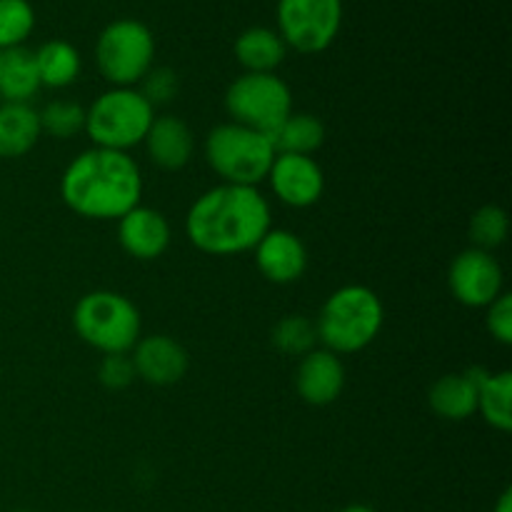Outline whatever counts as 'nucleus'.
<instances>
[{
  "instance_id": "obj_1",
  "label": "nucleus",
  "mask_w": 512,
  "mask_h": 512,
  "mask_svg": "<svg viewBox=\"0 0 512 512\" xmlns=\"http://www.w3.org/2000/svg\"><path fill=\"white\" fill-rule=\"evenodd\" d=\"M273 228V208L253 185L218 183L200 193L185 213V238L210 258L250 253Z\"/></svg>"
},
{
  "instance_id": "obj_2",
  "label": "nucleus",
  "mask_w": 512,
  "mask_h": 512,
  "mask_svg": "<svg viewBox=\"0 0 512 512\" xmlns=\"http://www.w3.org/2000/svg\"><path fill=\"white\" fill-rule=\"evenodd\" d=\"M143 170L130 153L80 150L60 175V200L70 213L95 223H118L143 203Z\"/></svg>"
},
{
  "instance_id": "obj_3",
  "label": "nucleus",
  "mask_w": 512,
  "mask_h": 512,
  "mask_svg": "<svg viewBox=\"0 0 512 512\" xmlns=\"http://www.w3.org/2000/svg\"><path fill=\"white\" fill-rule=\"evenodd\" d=\"M313 323L320 348L343 358L375 343L385 323V305L373 288L350 283L325 298Z\"/></svg>"
},
{
  "instance_id": "obj_4",
  "label": "nucleus",
  "mask_w": 512,
  "mask_h": 512,
  "mask_svg": "<svg viewBox=\"0 0 512 512\" xmlns=\"http://www.w3.org/2000/svg\"><path fill=\"white\" fill-rule=\"evenodd\" d=\"M73 330L88 348L100 355H123L143 335L140 310L118 290H90L73 305Z\"/></svg>"
},
{
  "instance_id": "obj_5",
  "label": "nucleus",
  "mask_w": 512,
  "mask_h": 512,
  "mask_svg": "<svg viewBox=\"0 0 512 512\" xmlns=\"http://www.w3.org/2000/svg\"><path fill=\"white\" fill-rule=\"evenodd\" d=\"M203 158L220 183L260 188L273 165L275 145L268 135L225 120L203 138Z\"/></svg>"
},
{
  "instance_id": "obj_6",
  "label": "nucleus",
  "mask_w": 512,
  "mask_h": 512,
  "mask_svg": "<svg viewBox=\"0 0 512 512\" xmlns=\"http://www.w3.org/2000/svg\"><path fill=\"white\" fill-rule=\"evenodd\" d=\"M155 115L138 88H108L85 108L83 133L93 148L130 153L143 145Z\"/></svg>"
},
{
  "instance_id": "obj_7",
  "label": "nucleus",
  "mask_w": 512,
  "mask_h": 512,
  "mask_svg": "<svg viewBox=\"0 0 512 512\" xmlns=\"http://www.w3.org/2000/svg\"><path fill=\"white\" fill-rule=\"evenodd\" d=\"M95 68L110 88H138L155 68L153 30L135 18H118L95 40Z\"/></svg>"
},
{
  "instance_id": "obj_8",
  "label": "nucleus",
  "mask_w": 512,
  "mask_h": 512,
  "mask_svg": "<svg viewBox=\"0 0 512 512\" xmlns=\"http://www.w3.org/2000/svg\"><path fill=\"white\" fill-rule=\"evenodd\" d=\"M223 105L228 120L273 138L293 113V90L278 73H240L225 90Z\"/></svg>"
},
{
  "instance_id": "obj_9",
  "label": "nucleus",
  "mask_w": 512,
  "mask_h": 512,
  "mask_svg": "<svg viewBox=\"0 0 512 512\" xmlns=\"http://www.w3.org/2000/svg\"><path fill=\"white\" fill-rule=\"evenodd\" d=\"M343 28V0H278L275 30L288 50L315 55L328 50Z\"/></svg>"
},
{
  "instance_id": "obj_10",
  "label": "nucleus",
  "mask_w": 512,
  "mask_h": 512,
  "mask_svg": "<svg viewBox=\"0 0 512 512\" xmlns=\"http://www.w3.org/2000/svg\"><path fill=\"white\" fill-rule=\"evenodd\" d=\"M448 288L455 303L473 310H485L505 293V273L495 253L465 248L448 268Z\"/></svg>"
},
{
  "instance_id": "obj_11",
  "label": "nucleus",
  "mask_w": 512,
  "mask_h": 512,
  "mask_svg": "<svg viewBox=\"0 0 512 512\" xmlns=\"http://www.w3.org/2000/svg\"><path fill=\"white\" fill-rule=\"evenodd\" d=\"M265 183L280 205L293 210L313 208L325 193V173L313 155L275 153Z\"/></svg>"
},
{
  "instance_id": "obj_12",
  "label": "nucleus",
  "mask_w": 512,
  "mask_h": 512,
  "mask_svg": "<svg viewBox=\"0 0 512 512\" xmlns=\"http://www.w3.org/2000/svg\"><path fill=\"white\" fill-rule=\"evenodd\" d=\"M135 378L153 388H170L188 375L190 355L175 338L163 333L140 335L135 348L130 350Z\"/></svg>"
},
{
  "instance_id": "obj_13",
  "label": "nucleus",
  "mask_w": 512,
  "mask_h": 512,
  "mask_svg": "<svg viewBox=\"0 0 512 512\" xmlns=\"http://www.w3.org/2000/svg\"><path fill=\"white\" fill-rule=\"evenodd\" d=\"M250 253L258 273L273 285L298 283L310 263L303 238L288 228H270Z\"/></svg>"
},
{
  "instance_id": "obj_14",
  "label": "nucleus",
  "mask_w": 512,
  "mask_h": 512,
  "mask_svg": "<svg viewBox=\"0 0 512 512\" xmlns=\"http://www.w3.org/2000/svg\"><path fill=\"white\" fill-rule=\"evenodd\" d=\"M115 233H118V245L123 248V253L140 263L163 258L173 243V228H170L168 215L143 203L118 220Z\"/></svg>"
},
{
  "instance_id": "obj_15",
  "label": "nucleus",
  "mask_w": 512,
  "mask_h": 512,
  "mask_svg": "<svg viewBox=\"0 0 512 512\" xmlns=\"http://www.w3.org/2000/svg\"><path fill=\"white\" fill-rule=\"evenodd\" d=\"M293 383L295 393L303 403L313 405V408H325L343 395L345 383H348V370H345L340 355L318 345L298 360Z\"/></svg>"
},
{
  "instance_id": "obj_16",
  "label": "nucleus",
  "mask_w": 512,
  "mask_h": 512,
  "mask_svg": "<svg viewBox=\"0 0 512 512\" xmlns=\"http://www.w3.org/2000/svg\"><path fill=\"white\" fill-rule=\"evenodd\" d=\"M145 155L160 170H183L195 155V133L183 118L173 113L155 115L143 140Z\"/></svg>"
},
{
  "instance_id": "obj_17",
  "label": "nucleus",
  "mask_w": 512,
  "mask_h": 512,
  "mask_svg": "<svg viewBox=\"0 0 512 512\" xmlns=\"http://www.w3.org/2000/svg\"><path fill=\"white\" fill-rule=\"evenodd\" d=\"M428 405L438 418L450 423L478 415V368L440 375L428 390Z\"/></svg>"
},
{
  "instance_id": "obj_18",
  "label": "nucleus",
  "mask_w": 512,
  "mask_h": 512,
  "mask_svg": "<svg viewBox=\"0 0 512 512\" xmlns=\"http://www.w3.org/2000/svg\"><path fill=\"white\" fill-rule=\"evenodd\" d=\"M43 138L40 115L33 103L0 100V160H18L33 153Z\"/></svg>"
},
{
  "instance_id": "obj_19",
  "label": "nucleus",
  "mask_w": 512,
  "mask_h": 512,
  "mask_svg": "<svg viewBox=\"0 0 512 512\" xmlns=\"http://www.w3.org/2000/svg\"><path fill=\"white\" fill-rule=\"evenodd\" d=\"M233 55L243 73H278L288 55V45L275 28L253 25L235 38Z\"/></svg>"
},
{
  "instance_id": "obj_20",
  "label": "nucleus",
  "mask_w": 512,
  "mask_h": 512,
  "mask_svg": "<svg viewBox=\"0 0 512 512\" xmlns=\"http://www.w3.org/2000/svg\"><path fill=\"white\" fill-rule=\"evenodd\" d=\"M43 90L30 48H10L0 53V100L3 103H33Z\"/></svg>"
},
{
  "instance_id": "obj_21",
  "label": "nucleus",
  "mask_w": 512,
  "mask_h": 512,
  "mask_svg": "<svg viewBox=\"0 0 512 512\" xmlns=\"http://www.w3.org/2000/svg\"><path fill=\"white\" fill-rule=\"evenodd\" d=\"M35 65H38L40 85L50 90H65L83 73V58L73 43L63 38L45 40L33 50Z\"/></svg>"
},
{
  "instance_id": "obj_22",
  "label": "nucleus",
  "mask_w": 512,
  "mask_h": 512,
  "mask_svg": "<svg viewBox=\"0 0 512 512\" xmlns=\"http://www.w3.org/2000/svg\"><path fill=\"white\" fill-rule=\"evenodd\" d=\"M478 415L498 433L512 430V373L478 368Z\"/></svg>"
},
{
  "instance_id": "obj_23",
  "label": "nucleus",
  "mask_w": 512,
  "mask_h": 512,
  "mask_svg": "<svg viewBox=\"0 0 512 512\" xmlns=\"http://www.w3.org/2000/svg\"><path fill=\"white\" fill-rule=\"evenodd\" d=\"M275 153L315 155L325 143V125L313 113H290V118L275 130Z\"/></svg>"
},
{
  "instance_id": "obj_24",
  "label": "nucleus",
  "mask_w": 512,
  "mask_h": 512,
  "mask_svg": "<svg viewBox=\"0 0 512 512\" xmlns=\"http://www.w3.org/2000/svg\"><path fill=\"white\" fill-rule=\"evenodd\" d=\"M270 343L285 358L300 360L308 355L310 350L318 348V333H315V323L308 315H285L273 325L270 333Z\"/></svg>"
},
{
  "instance_id": "obj_25",
  "label": "nucleus",
  "mask_w": 512,
  "mask_h": 512,
  "mask_svg": "<svg viewBox=\"0 0 512 512\" xmlns=\"http://www.w3.org/2000/svg\"><path fill=\"white\" fill-rule=\"evenodd\" d=\"M510 233V218L500 205H483L473 213L468 225L470 235V248L488 250V253H495L500 245L508 240Z\"/></svg>"
},
{
  "instance_id": "obj_26",
  "label": "nucleus",
  "mask_w": 512,
  "mask_h": 512,
  "mask_svg": "<svg viewBox=\"0 0 512 512\" xmlns=\"http://www.w3.org/2000/svg\"><path fill=\"white\" fill-rule=\"evenodd\" d=\"M35 30V10L30 0H0V53L23 48Z\"/></svg>"
},
{
  "instance_id": "obj_27",
  "label": "nucleus",
  "mask_w": 512,
  "mask_h": 512,
  "mask_svg": "<svg viewBox=\"0 0 512 512\" xmlns=\"http://www.w3.org/2000/svg\"><path fill=\"white\" fill-rule=\"evenodd\" d=\"M38 115L40 130L53 140H70L85 130V108L73 100H53Z\"/></svg>"
},
{
  "instance_id": "obj_28",
  "label": "nucleus",
  "mask_w": 512,
  "mask_h": 512,
  "mask_svg": "<svg viewBox=\"0 0 512 512\" xmlns=\"http://www.w3.org/2000/svg\"><path fill=\"white\" fill-rule=\"evenodd\" d=\"M138 90L153 108H160L178 95V75L170 68H150V73L140 80Z\"/></svg>"
},
{
  "instance_id": "obj_29",
  "label": "nucleus",
  "mask_w": 512,
  "mask_h": 512,
  "mask_svg": "<svg viewBox=\"0 0 512 512\" xmlns=\"http://www.w3.org/2000/svg\"><path fill=\"white\" fill-rule=\"evenodd\" d=\"M135 368L133 360H130L128 353L123 355H103L98 365V383L103 385L105 390H125L133 385Z\"/></svg>"
},
{
  "instance_id": "obj_30",
  "label": "nucleus",
  "mask_w": 512,
  "mask_h": 512,
  "mask_svg": "<svg viewBox=\"0 0 512 512\" xmlns=\"http://www.w3.org/2000/svg\"><path fill=\"white\" fill-rule=\"evenodd\" d=\"M485 328L500 345H512V295L505 290L485 308Z\"/></svg>"
},
{
  "instance_id": "obj_31",
  "label": "nucleus",
  "mask_w": 512,
  "mask_h": 512,
  "mask_svg": "<svg viewBox=\"0 0 512 512\" xmlns=\"http://www.w3.org/2000/svg\"><path fill=\"white\" fill-rule=\"evenodd\" d=\"M493 512H512V490L505 488L503 493L498 495V500H495L493 505Z\"/></svg>"
},
{
  "instance_id": "obj_32",
  "label": "nucleus",
  "mask_w": 512,
  "mask_h": 512,
  "mask_svg": "<svg viewBox=\"0 0 512 512\" xmlns=\"http://www.w3.org/2000/svg\"><path fill=\"white\" fill-rule=\"evenodd\" d=\"M340 512H378V510H373V508H370V505L355 503V505H348V508H343Z\"/></svg>"
},
{
  "instance_id": "obj_33",
  "label": "nucleus",
  "mask_w": 512,
  "mask_h": 512,
  "mask_svg": "<svg viewBox=\"0 0 512 512\" xmlns=\"http://www.w3.org/2000/svg\"><path fill=\"white\" fill-rule=\"evenodd\" d=\"M13 512H33V510H13Z\"/></svg>"
}]
</instances>
